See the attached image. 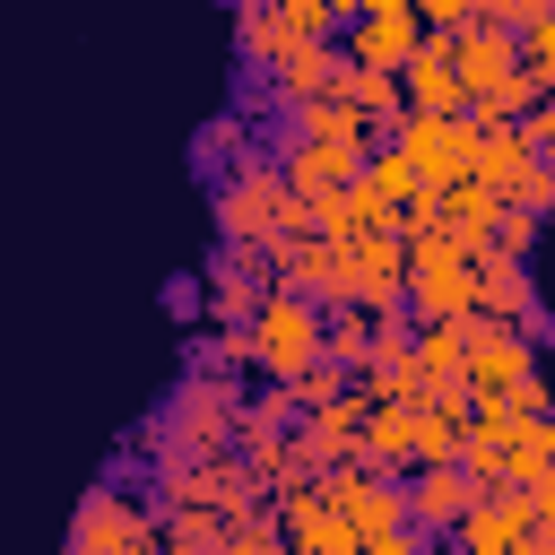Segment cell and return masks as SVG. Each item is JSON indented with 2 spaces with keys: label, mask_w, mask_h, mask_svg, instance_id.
Segmentation results:
<instances>
[{
  "label": "cell",
  "mask_w": 555,
  "mask_h": 555,
  "mask_svg": "<svg viewBox=\"0 0 555 555\" xmlns=\"http://www.w3.org/2000/svg\"><path fill=\"white\" fill-rule=\"evenodd\" d=\"M191 364H199V373H234V364H251V347H243V321H217V330L191 347Z\"/></svg>",
  "instance_id": "cell-24"
},
{
  "label": "cell",
  "mask_w": 555,
  "mask_h": 555,
  "mask_svg": "<svg viewBox=\"0 0 555 555\" xmlns=\"http://www.w3.org/2000/svg\"><path fill=\"white\" fill-rule=\"evenodd\" d=\"M390 139H399V156L416 165V182H425V191H434V182H451V173H468V156H477V121H468V113H425V104H399Z\"/></svg>",
  "instance_id": "cell-5"
},
{
  "label": "cell",
  "mask_w": 555,
  "mask_h": 555,
  "mask_svg": "<svg viewBox=\"0 0 555 555\" xmlns=\"http://www.w3.org/2000/svg\"><path fill=\"white\" fill-rule=\"evenodd\" d=\"M356 182H364L373 199H390V208H408V199L425 191V182H416V165L399 156V139H373V147H364V165H356Z\"/></svg>",
  "instance_id": "cell-22"
},
{
  "label": "cell",
  "mask_w": 555,
  "mask_h": 555,
  "mask_svg": "<svg viewBox=\"0 0 555 555\" xmlns=\"http://www.w3.org/2000/svg\"><path fill=\"white\" fill-rule=\"evenodd\" d=\"M408 321H442V312H477V269L460 251H434V260H408V295H399Z\"/></svg>",
  "instance_id": "cell-10"
},
{
  "label": "cell",
  "mask_w": 555,
  "mask_h": 555,
  "mask_svg": "<svg viewBox=\"0 0 555 555\" xmlns=\"http://www.w3.org/2000/svg\"><path fill=\"white\" fill-rule=\"evenodd\" d=\"M234 43H243V61H251V69H269L278 52H295V43H312V35H295V26H286V9H234Z\"/></svg>",
  "instance_id": "cell-21"
},
{
  "label": "cell",
  "mask_w": 555,
  "mask_h": 555,
  "mask_svg": "<svg viewBox=\"0 0 555 555\" xmlns=\"http://www.w3.org/2000/svg\"><path fill=\"white\" fill-rule=\"evenodd\" d=\"M338 43L330 35H312V43H295V52H278L269 69H278V104H295V95H321V87H338Z\"/></svg>",
  "instance_id": "cell-20"
},
{
  "label": "cell",
  "mask_w": 555,
  "mask_h": 555,
  "mask_svg": "<svg viewBox=\"0 0 555 555\" xmlns=\"http://www.w3.org/2000/svg\"><path fill=\"white\" fill-rule=\"evenodd\" d=\"M156 546V512L121 486H95L69 520V555H147Z\"/></svg>",
  "instance_id": "cell-6"
},
{
  "label": "cell",
  "mask_w": 555,
  "mask_h": 555,
  "mask_svg": "<svg viewBox=\"0 0 555 555\" xmlns=\"http://www.w3.org/2000/svg\"><path fill=\"white\" fill-rule=\"evenodd\" d=\"M442 538H451L460 555H520V546H529L520 494H512V486H477V494H468V512H460Z\"/></svg>",
  "instance_id": "cell-9"
},
{
  "label": "cell",
  "mask_w": 555,
  "mask_h": 555,
  "mask_svg": "<svg viewBox=\"0 0 555 555\" xmlns=\"http://www.w3.org/2000/svg\"><path fill=\"white\" fill-rule=\"evenodd\" d=\"M408 477H416V486H399V494H408V520H416L425 538H442V529L468 512V494H477V477H468L460 460H416Z\"/></svg>",
  "instance_id": "cell-13"
},
{
  "label": "cell",
  "mask_w": 555,
  "mask_h": 555,
  "mask_svg": "<svg viewBox=\"0 0 555 555\" xmlns=\"http://www.w3.org/2000/svg\"><path fill=\"white\" fill-rule=\"evenodd\" d=\"M234 9H278V0H234Z\"/></svg>",
  "instance_id": "cell-28"
},
{
  "label": "cell",
  "mask_w": 555,
  "mask_h": 555,
  "mask_svg": "<svg viewBox=\"0 0 555 555\" xmlns=\"http://www.w3.org/2000/svg\"><path fill=\"white\" fill-rule=\"evenodd\" d=\"M243 347H251V364H260L269 382L295 373L304 356H321V304L295 295V286H269V295L243 312Z\"/></svg>",
  "instance_id": "cell-3"
},
{
  "label": "cell",
  "mask_w": 555,
  "mask_h": 555,
  "mask_svg": "<svg viewBox=\"0 0 555 555\" xmlns=\"http://www.w3.org/2000/svg\"><path fill=\"white\" fill-rule=\"evenodd\" d=\"M338 295L364 304V312H399V295H408L399 225H390V234H347V243H338Z\"/></svg>",
  "instance_id": "cell-7"
},
{
  "label": "cell",
  "mask_w": 555,
  "mask_h": 555,
  "mask_svg": "<svg viewBox=\"0 0 555 555\" xmlns=\"http://www.w3.org/2000/svg\"><path fill=\"white\" fill-rule=\"evenodd\" d=\"M529 373H538V330H520V321H494V312H468L460 390H468V399H494V390H520Z\"/></svg>",
  "instance_id": "cell-4"
},
{
  "label": "cell",
  "mask_w": 555,
  "mask_h": 555,
  "mask_svg": "<svg viewBox=\"0 0 555 555\" xmlns=\"http://www.w3.org/2000/svg\"><path fill=\"white\" fill-rule=\"evenodd\" d=\"M208 278H217V312L243 321V312L269 295V243H225V260H217Z\"/></svg>",
  "instance_id": "cell-19"
},
{
  "label": "cell",
  "mask_w": 555,
  "mask_h": 555,
  "mask_svg": "<svg viewBox=\"0 0 555 555\" xmlns=\"http://www.w3.org/2000/svg\"><path fill=\"white\" fill-rule=\"evenodd\" d=\"M269 156H278V173H286L295 199H330V191H347L356 165H364V147H347V139H295V130H278Z\"/></svg>",
  "instance_id": "cell-8"
},
{
  "label": "cell",
  "mask_w": 555,
  "mask_h": 555,
  "mask_svg": "<svg viewBox=\"0 0 555 555\" xmlns=\"http://www.w3.org/2000/svg\"><path fill=\"white\" fill-rule=\"evenodd\" d=\"M538 9H555V0H477V17H494V26H520V17H538Z\"/></svg>",
  "instance_id": "cell-27"
},
{
  "label": "cell",
  "mask_w": 555,
  "mask_h": 555,
  "mask_svg": "<svg viewBox=\"0 0 555 555\" xmlns=\"http://www.w3.org/2000/svg\"><path fill=\"white\" fill-rule=\"evenodd\" d=\"M356 460H373V468H390V477H408V399H364V416H356Z\"/></svg>",
  "instance_id": "cell-18"
},
{
  "label": "cell",
  "mask_w": 555,
  "mask_h": 555,
  "mask_svg": "<svg viewBox=\"0 0 555 555\" xmlns=\"http://www.w3.org/2000/svg\"><path fill=\"white\" fill-rule=\"evenodd\" d=\"M477 312H494V321H520V330H546V312H538V286H529V260L520 251H494V243H477Z\"/></svg>",
  "instance_id": "cell-11"
},
{
  "label": "cell",
  "mask_w": 555,
  "mask_h": 555,
  "mask_svg": "<svg viewBox=\"0 0 555 555\" xmlns=\"http://www.w3.org/2000/svg\"><path fill=\"white\" fill-rule=\"evenodd\" d=\"M546 468H555V425L538 408L529 416H503V434H494V486H529Z\"/></svg>",
  "instance_id": "cell-16"
},
{
  "label": "cell",
  "mask_w": 555,
  "mask_h": 555,
  "mask_svg": "<svg viewBox=\"0 0 555 555\" xmlns=\"http://www.w3.org/2000/svg\"><path fill=\"white\" fill-rule=\"evenodd\" d=\"M538 225H546V217H529V208H494L486 243H494V251H520V260H529V251H538Z\"/></svg>",
  "instance_id": "cell-25"
},
{
  "label": "cell",
  "mask_w": 555,
  "mask_h": 555,
  "mask_svg": "<svg viewBox=\"0 0 555 555\" xmlns=\"http://www.w3.org/2000/svg\"><path fill=\"white\" fill-rule=\"evenodd\" d=\"M399 95L425 104V113H460V69H451V35H416V52L399 61Z\"/></svg>",
  "instance_id": "cell-14"
},
{
  "label": "cell",
  "mask_w": 555,
  "mask_h": 555,
  "mask_svg": "<svg viewBox=\"0 0 555 555\" xmlns=\"http://www.w3.org/2000/svg\"><path fill=\"white\" fill-rule=\"evenodd\" d=\"M295 225H312V199L286 191L278 156L243 147L234 173L217 182V234H225V243H278V234H295Z\"/></svg>",
  "instance_id": "cell-1"
},
{
  "label": "cell",
  "mask_w": 555,
  "mask_h": 555,
  "mask_svg": "<svg viewBox=\"0 0 555 555\" xmlns=\"http://www.w3.org/2000/svg\"><path fill=\"white\" fill-rule=\"evenodd\" d=\"M278 538L304 546V555H356V529L338 520V503L321 486H286L278 494Z\"/></svg>",
  "instance_id": "cell-12"
},
{
  "label": "cell",
  "mask_w": 555,
  "mask_h": 555,
  "mask_svg": "<svg viewBox=\"0 0 555 555\" xmlns=\"http://www.w3.org/2000/svg\"><path fill=\"white\" fill-rule=\"evenodd\" d=\"M416 9H356V35L338 43L347 61H364V69H399L408 52H416Z\"/></svg>",
  "instance_id": "cell-15"
},
{
  "label": "cell",
  "mask_w": 555,
  "mask_h": 555,
  "mask_svg": "<svg viewBox=\"0 0 555 555\" xmlns=\"http://www.w3.org/2000/svg\"><path fill=\"white\" fill-rule=\"evenodd\" d=\"M408 9H416V26H434V35H451V26L477 17V0H408Z\"/></svg>",
  "instance_id": "cell-26"
},
{
  "label": "cell",
  "mask_w": 555,
  "mask_h": 555,
  "mask_svg": "<svg viewBox=\"0 0 555 555\" xmlns=\"http://www.w3.org/2000/svg\"><path fill=\"white\" fill-rule=\"evenodd\" d=\"M338 95L356 104V121H364V139H390V121H399V69H364V61H338Z\"/></svg>",
  "instance_id": "cell-17"
},
{
  "label": "cell",
  "mask_w": 555,
  "mask_h": 555,
  "mask_svg": "<svg viewBox=\"0 0 555 555\" xmlns=\"http://www.w3.org/2000/svg\"><path fill=\"white\" fill-rule=\"evenodd\" d=\"M217 512H165L156 520V546H173V555H217Z\"/></svg>",
  "instance_id": "cell-23"
},
{
  "label": "cell",
  "mask_w": 555,
  "mask_h": 555,
  "mask_svg": "<svg viewBox=\"0 0 555 555\" xmlns=\"http://www.w3.org/2000/svg\"><path fill=\"white\" fill-rule=\"evenodd\" d=\"M234 416H243L234 382H225V373H199V364H191V382H182V390L165 399V416H156L147 451H156V460H182V451H225V442H234Z\"/></svg>",
  "instance_id": "cell-2"
}]
</instances>
